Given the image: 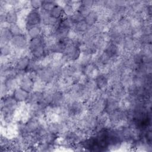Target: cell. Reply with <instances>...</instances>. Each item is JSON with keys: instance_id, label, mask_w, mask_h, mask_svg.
<instances>
[{"instance_id": "obj_1", "label": "cell", "mask_w": 152, "mask_h": 152, "mask_svg": "<svg viewBox=\"0 0 152 152\" xmlns=\"http://www.w3.org/2000/svg\"><path fill=\"white\" fill-rule=\"evenodd\" d=\"M28 52L32 59L42 62L48 55L45 38L43 36L29 39Z\"/></svg>"}, {"instance_id": "obj_2", "label": "cell", "mask_w": 152, "mask_h": 152, "mask_svg": "<svg viewBox=\"0 0 152 152\" xmlns=\"http://www.w3.org/2000/svg\"><path fill=\"white\" fill-rule=\"evenodd\" d=\"M29 39L26 33L13 36L10 44L12 46L14 51L18 53L20 55L27 52Z\"/></svg>"}, {"instance_id": "obj_3", "label": "cell", "mask_w": 152, "mask_h": 152, "mask_svg": "<svg viewBox=\"0 0 152 152\" xmlns=\"http://www.w3.org/2000/svg\"><path fill=\"white\" fill-rule=\"evenodd\" d=\"M81 55L80 47L72 42L69 43L62 55V56L66 63L74 62L78 61Z\"/></svg>"}, {"instance_id": "obj_4", "label": "cell", "mask_w": 152, "mask_h": 152, "mask_svg": "<svg viewBox=\"0 0 152 152\" xmlns=\"http://www.w3.org/2000/svg\"><path fill=\"white\" fill-rule=\"evenodd\" d=\"M25 29L36 26H42V17L40 10L30 9L24 17Z\"/></svg>"}, {"instance_id": "obj_5", "label": "cell", "mask_w": 152, "mask_h": 152, "mask_svg": "<svg viewBox=\"0 0 152 152\" xmlns=\"http://www.w3.org/2000/svg\"><path fill=\"white\" fill-rule=\"evenodd\" d=\"M19 87L28 93H31L35 89L36 81H34L27 72H19Z\"/></svg>"}, {"instance_id": "obj_6", "label": "cell", "mask_w": 152, "mask_h": 152, "mask_svg": "<svg viewBox=\"0 0 152 152\" xmlns=\"http://www.w3.org/2000/svg\"><path fill=\"white\" fill-rule=\"evenodd\" d=\"M31 58L28 50L27 52L21 55L17 59L14 66L16 69L20 72H26L31 62Z\"/></svg>"}, {"instance_id": "obj_7", "label": "cell", "mask_w": 152, "mask_h": 152, "mask_svg": "<svg viewBox=\"0 0 152 152\" xmlns=\"http://www.w3.org/2000/svg\"><path fill=\"white\" fill-rule=\"evenodd\" d=\"M97 88L100 91H104L108 88L109 86V77L107 72L100 71L94 78Z\"/></svg>"}, {"instance_id": "obj_8", "label": "cell", "mask_w": 152, "mask_h": 152, "mask_svg": "<svg viewBox=\"0 0 152 152\" xmlns=\"http://www.w3.org/2000/svg\"><path fill=\"white\" fill-rule=\"evenodd\" d=\"M2 83L11 94L16 88L19 87V78L17 76H7L2 78Z\"/></svg>"}, {"instance_id": "obj_9", "label": "cell", "mask_w": 152, "mask_h": 152, "mask_svg": "<svg viewBox=\"0 0 152 152\" xmlns=\"http://www.w3.org/2000/svg\"><path fill=\"white\" fill-rule=\"evenodd\" d=\"M19 20L18 11L12 8L8 9L5 12V23L7 26L18 23Z\"/></svg>"}, {"instance_id": "obj_10", "label": "cell", "mask_w": 152, "mask_h": 152, "mask_svg": "<svg viewBox=\"0 0 152 152\" xmlns=\"http://www.w3.org/2000/svg\"><path fill=\"white\" fill-rule=\"evenodd\" d=\"M11 94L16 100V101L20 104H22L23 103H26L30 94L29 93L22 89L20 87L16 88Z\"/></svg>"}, {"instance_id": "obj_11", "label": "cell", "mask_w": 152, "mask_h": 152, "mask_svg": "<svg viewBox=\"0 0 152 152\" xmlns=\"http://www.w3.org/2000/svg\"><path fill=\"white\" fill-rule=\"evenodd\" d=\"M44 100V93L42 90L34 89L30 93L28 99L26 103H39Z\"/></svg>"}, {"instance_id": "obj_12", "label": "cell", "mask_w": 152, "mask_h": 152, "mask_svg": "<svg viewBox=\"0 0 152 152\" xmlns=\"http://www.w3.org/2000/svg\"><path fill=\"white\" fill-rule=\"evenodd\" d=\"M100 12L94 9H92L90 12L84 18V21L89 27L94 26L99 22Z\"/></svg>"}, {"instance_id": "obj_13", "label": "cell", "mask_w": 152, "mask_h": 152, "mask_svg": "<svg viewBox=\"0 0 152 152\" xmlns=\"http://www.w3.org/2000/svg\"><path fill=\"white\" fill-rule=\"evenodd\" d=\"M13 36L9 30L8 27L6 24L1 26L0 32L1 44L2 43H10Z\"/></svg>"}, {"instance_id": "obj_14", "label": "cell", "mask_w": 152, "mask_h": 152, "mask_svg": "<svg viewBox=\"0 0 152 152\" xmlns=\"http://www.w3.org/2000/svg\"><path fill=\"white\" fill-rule=\"evenodd\" d=\"M26 34L28 39H34L42 36V26H36L26 28Z\"/></svg>"}, {"instance_id": "obj_15", "label": "cell", "mask_w": 152, "mask_h": 152, "mask_svg": "<svg viewBox=\"0 0 152 152\" xmlns=\"http://www.w3.org/2000/svg\"><path fill=\"white\" fill-rule=\"evenodd\" d=\"M76 2L74 1H66L62 5L63 12L64 17H71L76 11L75 9Z\"/></svg>"}, {"instance_id": "obj_16", "label": "cell", "mask_w": 152, "mask_h": 152, "mask_svg": "<svg viewBox=\"0 0 152 152\" xmlns=\"http://www.w3.org/2000/svg\"><path fill=\"white\" fill-rule=\"evenodd\" d=\"M14 52V49L10 43L1 44V58H8Z\"/></svg>"}, {"instance_id": "obj_17", "label": "cell", "mask_w": 152, "mask_h": 152, "mask_svg": "<svg viewBox=\"0 0 152 152\" xmlns=\"http://www.w3.org/2000/svg\"><path fill=\"white\" fill-rule=\"evenodd\" d=\"M88 26L84 20L74 24L71 31L78 34H84L88 28Z\"/></svg>"}, {"instance_id": "obj_18", "label": "cell", "mask_w": 152, "mask_h": 152, "mask_svg": "<svg viewBox=\"0 0 152 152\" xmlns=\"http://www.w3.org/2000/svg\"><path fill=\"white\" fill-rule=\"evenodd\" d=\"M50 15L55 19L59 20L62 18L63 17H64L62 5L57 4V5L53 8L52 11L50 12Z\"/></svg>"}, {"instance_id": "obj_19", "label": "cell", "mask_w": 152, "mask_h": 152, "mask_svg": "<svg viewBox=\"0 0 152 152\" xmlns=\"http://www.w3.org/2000/svg\"><path fill=\"white\" fill-rule=\"evenodd\" d=\"M8 27L10 31L11 32V33L12 34V35L13 36H18V35H20V34H23L25 33V32H24L23 28L18 23L11 24V25L8 26Z\"/></svg>"}, {"instance_id": "obj_20", "label": "cell", "mask_w": 152, "mask_h": 152, "mask_svg": "<svg viewBox=\"0 0 152 152\" xmlns=\"http://www.w3.org/2000/svg\"><path fill=\"white\" fill-rule=\"evenodd\" d=\"M57 4V2L54 1H43L41 10L50 13Z\"/></svg>"}, {"instance_id": "obj_21", "label": "cell", "mask_w": 152, "mask_h": 152, "mask_svg": "<svg viewBox=\"0 0 152 152\" xmlns=\"http://www.w3.org/2000/svg\"><path fill=\"white\" fill-rule=\"evenodd\" d=\"M76 11H78L80 14H81L84 18L90 12L91 9L81 4V2L79 1L77 5L76 6Z\"/></svg>"}, {"instance_id": "obj_22", "label": "cell", "mask_w": 152, "mask_h": 152, "mask_svg": "<svg viewBox=\"0 0 152 152\" xmlns=\"http://www.w3.org/2000/svg\"><path fill=\"white\" fill-rule=\"evenodd\" d=\"M43 1L40 0H32L28 2V7L30 9L35 10H40L42 7Z\"/></svg>"}, {"instance_id": "obj_23", "label": "cell", "mask_w": 152, "mask_h": 152, "mask_svg": "<svg viewBox=\"0 0 152 152\" xmlns=\"http://www.w3.org/2000/svg\"><path fill=\"white\" fill-rule=\"evenodd\" d=\"M69 18L74 24L84 20V17L77 11Z\"/></svg>"}, {"instance_id": "obj_24", "label": "cell", "mask_w": 152, "mask_h": 152, "mask_svg": "<svg viewBox=\"0 0 152 152\" xmlns=\"http://www.w3.org/2000/svg\"><path fill=\"white\" fill-rule=\"evenodd\" d=\"M81 4H83V5L90 8L93 9L94 7V1H90V0H84L80 1Z\"/></svg>"}]
</instances>
